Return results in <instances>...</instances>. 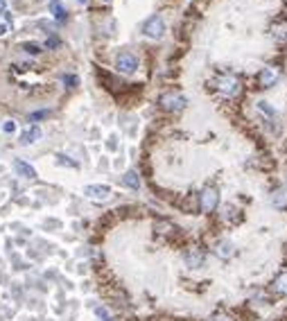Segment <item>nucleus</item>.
Returning a JSON list of instances; mask_svg holds the SVG:
<instances>
[{"instance_id":"f257e3e1","label":"nucleus","mask_w":287,"mask_h":321,"mask_svg":"<svg viewBox=\"0 0 287 321\" xmlns=\"http://www.w3.org/2000/svg\"><path fill=\"white\" fill-rule=\"evenodd\" d=\"M159 104H161V109H165V111H170V113H181L183 109H186V97H183L181 93H163L159 97Z\"/></svg>"},{"instance_id":"f03ea898","label":"nucleus","mask_w":287,"mask_h":321,"mask_svg":"<svg viewBox=\"0 0 287 321\" xmlns=\"http://www.w3.org/2000/svg\"><path fill=\"white\" fill-rule=\"evenodd\" d=\"M115 68H118V72H122V75H131V72H136V68H138L136 54L129 52V50L118 52V57H115Z\"/></svg>"},{"instance_id":"7ed1b4c3","label":"nucleus","mask_w":287,"mask_h":321,"mask_svg":"<svg viewBox=\"0 0 287 321\" xmlns=\"http://www.w3.org/2000/svg\"><path fill=\"white\" fill-rule=\"evenodd\" d=\"M217 88L222 95H226V97H235L237 93H240V79H237L235 75H222L217 79Z\"/></svg>"},{"instance_id":"20e7f679","label":"nucleus","mask_w":287,"mask_h":321,"mask_svg":"<svg viewBox=\"0 0 287 321\" xmlns=\"http://www.w3.org/2000/svg\"><path fill=\"white\" fill-rule=\"evenodd\" d=\"M142 32H145L150 39H161L165 32V23L161 16H152L145 21V25H142Z\"/></svg>"},{"instance_id":"39448f33","label":"nucleus","mask_w":287,"mask_h":321,"mask_svg":"<svg viewBox=\"0 0 287 321\" xmlns=\"http://www.w3.org/2000/svg\"><path fill=\"white\" fill-rule=\"evenodd\" d=\"M217 203H219V192L215 188H206L204 192H201L199 206H201V210H204V212H213L215 208H217Z\"/></svg>"},{"instance_id":"423d86ee","label":"nucleus","mask_w":287,"mask_h":321,"mask_svg":"<svg viewBox=\"0 0 287 321\" xmlns=\"http://www.w3.org/2000/svg\"><path fill=\"white\" fill-rule=\"evenodd\" d=\"M84 194L93 201H106L111 197V188L109 185H86L84 188Z\"/></svg>"},{"instance_id":"0eeeda50","label":"nucleus","mask_w":287,"mask_h":321,"mask_svg":"<svg viewBox=\"0 0 287 321\" xmlns=\"http://www.w3.org/2000/svg\"><path fill=\"white\" fill-rule=\"evenodd\" d=\"M278 77H280V70H278L276 66H267V68H262V70H260L258 81H260V86L269 88V86H273L278 81Z\"/></svg>"},{"instance_id":"6e6552de","label":"nucleus","mask_w":287,"mask_h":321,"mask_svg":"<svg viewBox=\"0 0 287 321\" xmlns=\"http://www.w3.org/2000/svg\"><path fill=\"white\" fill-rule=\"evenodd\" d=\"M222 217H224V222H226L228 226H237V224H242V220H244V215L240 212V208H235V206H224V212H222Z\"/></svg>"},{"instance_id":"1a4fd4ad","label":"nucleus","mask_w":287,"mask_h":321,"mask_svg":"<svg viewBox=\"0 0 287 321\" xmlns=\"http://www.w3.org/2000/svg\"><path fill=\"white\" fill-rule=\"evenodd\" d=\"M201 262H204V251L201 249H197V247H192V249H188L186 251V265L188 267H201Z\"/></svg>"},{"instance_id":"9d476101","label":"nucleus","mask_w":287,"mask_h":321,"mask_svg":"<svg viewBox=\"0 0 287 321\" xmlns=\"http://www.w3.org/2000/svg\"><path fill=\"white\" fill-rule=\"evenodd\" d=\"M271 289H273V294H278V296H287V271H282V274H278L276 278H273Z\"/></svg>"},{"instance_id":"9b49d317","label":"nucleus","mask_w":287,"mask_h":321,"mask_svg":"<svg viewBox=\"0 0 287 321\" xmlns=\"http://www.w3.org/2000/svg\"><path fill=\"white\" fill-rule=\"evenodd\" d=\"M39 138H41V129H39L37 125H32L21 134V145H32L34 140H39Z\"/></svg>"},{"instance_id":"f8f14e48","label":"nucleus","mask_w":287,"mask_h":321,"mask_svg":"<svg viewBox=\"0 0 287 321\" xmlns=\"http://www.w3.org/2000/svg\"><path fill=\"white\" fill-rule=\"evenodd\" d=\"M14 170L19 172L21 176H25V179H37V170H34L32 165H28L25 161H14Z\"/></svg>"},{"instance_id":"ddd939ff","label":"nucleus","mask_w":287,"mask_h":321,"mask_svg":"<svg viewBox=\"0 0 287 321\" xmlns=\"http://www.w3.org/2000/svg\"><path fill=\"white\" fill-rule=\"evenodd\" d=\"M271 203H273L276 208H287V190H285V188L273 190V194H271Z\"/></svg>"},{"instance_id":"4468645a","label":"nucleus","mask_w":287,"mask_h":321,"mask_svg":"<svg viewBox=\"0 0 287 321\" xmlns=\"http://www.w3.org/2000/svg\"><path fill=\"white\" fill-rule=\"evenodd\" d=\"M154 231L159 235H172V233H177V226L170 224V222H165V220H161V222L154 224Z\"/></svg>"},{"instance_id":"2eb2a0df","label":"nucleus","mask_w":287,"mask_h":321,"mask_svg":"<svg viewBox=\"0 0 287 321\" xmlns=\"http://www.w3.org/2000/svg\"><path fill=\"white\" fill-rule=\"evenodd\" d=\"M124 185H127V188H131V190H138L140 188V176H138V172H127V174H124Z\"/></svg>"},{"instance_id":"dca6fc26","label":"nucleus","mask_w":287,"mask_h":321,"mask_svg":"<svg viewBox=\"0 0 287 321\" xmlns=\"http://www.w3.org/2000/svg\"><path fill=\"white\" fill-rule=\"evenodd\" d=\"M50 12L55 14V18H59V21H64V18H66V9L61 7L59 0H52V3H50Z\"/></svg>"},{"instance_id":"f3484780","label":"nucleus","mask_w":287,"mask_h":321,"mask_svg":"<svg viewBox=\"0 0 287 321\" xmlns=\"http://www.w3.org/2000/svg\"><path fill=\"white\" fill-rule=\"evenodd\" d=\"M21 48H23L25 52H30V54H39V52H41V45H39V43H23Z\"/></svg>"},{"instance_id":"a211bd4d","label":"nucleus","mask_w":287,"mask_h":321,"mask_svg":"<svg viewBox=\"0 0 287 321\" xmlns=\"http://www.w3.org/2000/svg\"><path fill=\"white\" fill-rule=\"evenodd\" d=\"M217 253L222 258H226V256H231V244L228 242H219V247H217Z\"/></svg>"},{"instance_id":"6ab92c4d","label":"nucleus","mask_w":287,"mask_h":321,"mask_svg":"<svg viewBox=\"0 0 287 321\" xmlns=\"http://www.w3.org/2000/svg\"><path fill=\"white\" fill-rule=\"evenodd\" d=\"M57 163H59V165H68V167H77V163L68 161V156H64V154H57Z\"/></svg>"},{"instance_id":"aec40b11","label":"nucleus","mask_w":287,"mask_h":321,"mask_svg":"<svg viewBox=\"0 0 287 321\" xmlns=\"http://www.w3.org/2000/svg\"><path fill=\"white\" fill-rule=\"evenodd\" d=\"M210 321H233V319H231V316H228V314H215Z\"/></svg>"},{"instance_id":"412c9836","label":"nucleus","mask_w":287,"mask_h":321,"mask_svg":"<svg viewBox=\"0 0 287 321\" xmlns=\"http://www.w3.org/2000/svg\"><path fill=\"white\" fill-rule=\"evenodd\" d=\"M3 129H5V131H7V134H12V131H14V129H16V125H14V122H12V120H10V122H5V127H3Z\"/></svg>"},{"instance_id":"4be33fe9","label":"nucleus","mask_w":287,"mask_h":321,"mask_svg":"<svg viewBox=\"0 0 287 321\" xmlns=\"http://www.w3.org/2000/svg\"><path fill=\"white\" fill-rule=\"evenodd\" d=\"M48 111H39V113H32V120H39V118H46Z\"/></svg>"},{"instance_id":"5701e85b","label":"nucleus","mask_w":287,"mask_h":321,"mask_svg":"<svg viewBox=\"0 0 287 321\" xmlns=\"http://www.w3.org/2000/svg\"><path fill=\"white\" fill-rule=\"evenodd\" d=\"M5 9H7V0H0V14L5 12Z\"/></svg>"},{"instance_id":"b1692460","label":"nucleus","mask_w":287,"mask_h":321,"mask_svg":"<svg viewBox=\"0 0 287 321\" xmlns=\"http://www.w3.org/2000/svg\"><path fill=\"white\" fill-rule=\"evenodd\" d=\"M5 32H7V25H0V36L5 34Z\"/></svg>"},{"instance_id":"393cba45","label":"nucleus","mask_w":287,"mask_h":321,"mask_svg":"<svg viewBox=\"0 0 287 321\" xmlns=\"http://www.w3.org/2000/svg\"><path fill=\"white\" fill-rule=\"evenodd\" d=\"M79 3H82V5H86V3H88V0H79Z\"/></svg>"},{"instance_id":"a878e982","label":"nucleus","mask_w":287,"mask_h":321,"mask_svg":"<svg viewBox=\"0 0 287 321\" xmlns=\"http://www.w3.org/2000/svg\"><path fill=\"white\" fill-rule=\"evenodd\" d=\"M104 3H111V0H104Z\"/></svg>"}]
</instances>
